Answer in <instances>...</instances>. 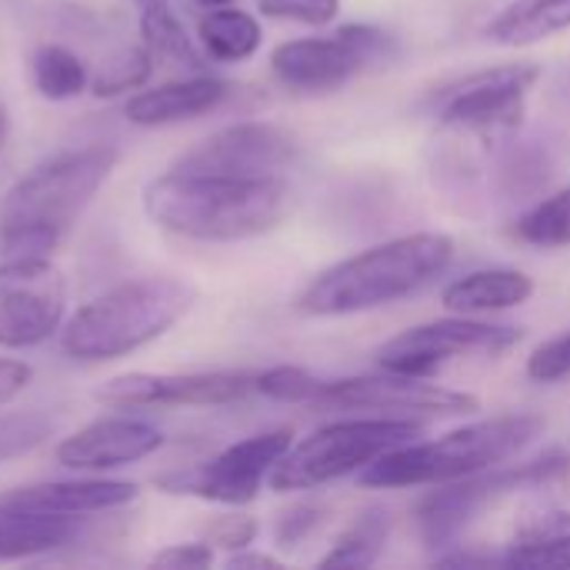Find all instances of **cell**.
Wrapping results in <instances>:
<instances>
[{"label":"cell","instance_id":"cell-1","mask_svg":"<svg viewBox=\"0 0 570 570\" xmlns=\"http://www.w3.org/2000/svg\"><path fill=\"white\" fill-rule=\"evenodd\" d=\"M294 210L284 177H227L167 170L144 190V214L154 227L207 244H234L271 234Z\"/></svg>","mask_w":570,"mask_h":570},{"label":"cell","instance_id":"cell-2","mask_svg":"<svg viewBox=\"0 0 570 570\" xmlns=\"http://www.w3.org/2000/svg\"><path fill=\"white\" fill-rule=\"evenodd\" d=\"M114 167L117 150L107 144L37 164L0 197V250L7 257H47L94 204Z\"/></svg>","mask_w":570,"mask_h":570},{"label":"cell","instance_id":"cell-3","mask_svg":"<svg viewBox=\"0 0 570 570\" xmlns=\"http://www.w3.org/2000/svg\"><path fill=\"white\" fill-rule=\"evenodd\" d=\"M454 261V240L438 230L404 234L367 247L324 274H317L297 297V311L311 317H347L397 304L431 281H438Z\"/></svg>","mask_w":570,"mask_h":570},{"label":"cell","instance_id":"cell-4","mask_svg":"<svg viewBox=\"0 0 570 570\" xmlns=\"http://www.w3.org/2000/svg\"><path fill=\"white\" fill-rule=\"evenodd\" d=\"M197 301L194 284L180 277H130L83 307L60 327V347L83 364L120 361L154 341H160Z\"/></svg>","mask_w":570,"mask_h":570},{"label":"cell","instance_id":"cell-5","mask_svg":"<svg viewBox=\"0 0 570 570\" xmlns=\"http://www.w3.org/2000/svg\"><path fill=\"white\" fill-rule=\"evenodd\" d=\"M544 434V421L534 414H501L491 421L468 424L438 441H411L361 471L364 488H424L451 484L494 471L518 458L528 444Z\"/></svg>","mask_w":570,"mask_h":570},{"label":"cell","instance_id":"cell-6","mask_svg":"<svg viewBox=\"0 0 570 570\" xmlns=\"http://www.w3.org/2000/svg\"><path fill=\"white\" fill-rule=\"evenodd\" d=\"M424 431L414 417H351L334 421L307 434L301 444L277 461L271 471L274 491H314L321 484L341 481L347 474H361L381 454L417 441Z\"/></svg>","mask_w":570,"mask_h":570},{"label":"cell","instance_id":"cell-7","mask_svg":"<svg viewBox=\"0 0 570 570\" xmlns=\"http://www.w3.org/2000/svg\"><path fill=\"white\" fill-rule=\"evenodd\" d=\"M570 461L564 454H548L531 464L494 468L474 478H461L451 484H438V491L424 494L414 508V528L421 541L434 551L458 544V538L481 518V511L518 491H548L568 481Z\"/></svg>","mask_w":570,"mask_h":570},{"label":"cell","instance_id":"cell-8","mask_svg":"<svg viewBox=\"0 0 570 570\" xmlns=\"http://www.w3.org/2000/svg\"><path fill=\"white\" fill-rule=\"evenodd\" d=\"M397 57V43L387 30L371 23H344L334 37H304L274 47V77L304 94L337 90L361 70L387 63Z\"/></svg>","mask_w":570,"mask_h":570},{"label":"cell","instance_id":"cell-9","mask_svg":"<svg viewBox=\"0 0 570 570\" xmlns=\"http://www.w3.org/2000/svg\"><path fill=\"white\" fill-rule=\"evenodd\" d=\"M67 321V277L50 257H7L0 264V347L27 351L60 334Z\"/></svg>","mask_w":570,"mask_h":570},{"label":"cell","instance_id":"cell-10","mask_svg":"<svg viewBox=\"0 0 570 570\" xmlns=\"http://www.w3.org/2000/svg\"><path fill=\"white\" fill-rule=\"evenodd\" d=\"M291 444H294V434L287 428L264 431V434H254L224 448L217 458L197 468L170 471L157 484L167 494H187V498H200L210 504L244 508L261 494V484L271 481V471L291 451Z\"/></svg>","mask_w":570,"mask_h":570},{"label":"cell","instance_id":"cell-11","mask_svg":"<svg viewBox=\"0 0 570 570\" xmlns=\"http://www.w3.org/2000/svg\"><path fill=\"white\" fill-rule=\"evenodd\" d=\"M521 327L511 324H488L461 317H444L431 324H417L394 341H387L377 354L381 371L407 374V377H434L451 361L468 354H504L521 344Z\"/></svg>","mask_w":570,"mask_h":570},{"label":"cell","instance_id":"cell-12","mask_svg":"<svg viewBox=\"0 0 570 570\" xmlns=\"http://www.w3.org/2000/svg\"><path fill=\"white\" fill-rule=\"evenodd\" d=\"M324 411H384L394 417H461L481 411V401L468 391L431 384V377H407L394 371L327 381L317 404Z\"/></svg>","mask_w":570,"mask_h":570},{"label":"cell","instance_id":"cell-13","mask_svg":"<svg viewBox=\"0 0 570 570\" xmlns=\"http://www.w3.org/2000/svg\"><path fill=\"white\" fill-rule=\"evenodd\" d=\"M541 67L534 63H504L481 70L448 87L438 97V120L464 134H511L528 107V94L538 83Z\"/></svg>","mask_w":570,"mask_h":570},{"label":"cell","instance_id":"cell-14","mask_svg":"<svg viewBox=\"0 0 570 570\" xmlns=\"http://www.w3.org/2000/svg\"><path fill=\"white\" fill-rule=\"evenodd\" d=\"M257 391L250 371H204V374H147L130 371L104 381L94 397L107 407H220Z\"/></svg>","mask_w":570,"mask_h":570},{"label":"cell","instance_id":"cell-15","mask_svg":"<svg viewBox=\"0 0 570 570\" xmlns=\"http://www.w3.org/2000/svg\"><path fill=\"white\" fill-rule=\"evenodd\" d=\"M297 160V140L291 130L264 120H244L220 127L190 147L174 170L187 174H227V177H271Z\"/></svg>","mask_w":570,"mask_h":570},{"label":"cell","instance_id":"cell-16","mask_svg":"<svg viewBox=\"0 0 570 570\" xmlns=\"http://www.w3.org/2000/svg\"><path fill=\"white\" fill-rule=\"evenodd\" d=\"M160 448H164V434L154 424L140 421V417L114 414V417H97V421L83 424L80 431H73L70 438H63L53 448V458L67 471L100 474V471H117V468L137 464V461L157 454Z\"/></svg>","mask_w":570,"mask_h":570},{"label":"cell","instance_id":"cell-17","mask_svg":"<svg viewBox=\"0 0 570 570\" xmlns=\"http://www.w3.org/2000/svg\"><path fill=\"white\" fill-rule=\"evenodd\" d=\"M227 97H230L227 80L210 73H190L157 87H140L137 94H130L124 114L137 127H170L217 110Z\"/></svg>","mask_w":570,"mask_h":570},{"label":"cell","instance_id":"cell-18","mask_svg":"<svg viewBox=\"0 0 570 570\" xmlns=\"http://www.w3.org/2000/svg\"><path fill=\"white\" fill-rule=\"evenodd\" d=\"M137 484L134 481H110V478H77V481H43V484H27L0 501L33 508V511H50V514H67V518H87V514H107L117 511L130 501H137Z\"/></svg>","mask_w":570,"mask_h":570},{"label":"cell","instance_id":"cell-19","mask_svg":"<svg viewBox=\"0 0 570 570\" xmlns=\"http://www.w3.org/2000/svg\"><path fill=\"white\" fill-rule=\"evenodd\" d=\"M77 538H80V518L0 501V564L53 554L60 548H70Z\"/></svg>","mask_w":570,"mask_h":570},{"label":"cell","instance_id":"cell-20","mask_svg":"<svg viewBox=\"0 0 570 570\" xmlns=\"http://www.w3.org/2000/svg\"><path fill=\"white\" fill-rule=\"evenodd\" d=\"M534 294V281L511 267H484L451 281L441 294V304L451 314H491L528 304Z\"/></svg>","mask_w":570,"mask_h":570},{"label":"cell","instance_id":"cell-21","mask_svg":"<svg viewBox=\"0 0 570 570\" xmlns=\"http://www.w3.org/2000/svg\"><path fill=\"white\" fill-rule=\"evenodd\" d=\"M561 30H570V0H514L488 23V37L504 47H531Z\"/></svg>","mask_w":570,"mask_h":570},{"label":"cell","instance_id":"cell-22","mask_svg":"<svg viewBox=\"0 0 570 570\" xmlns=\"http://www.w3.org/2000/svg\"><path fill=\"white\" fill-rule=\"evenodd\" d=\"M197 40L200 50L217 60V63H240L247 57H254L261 50L264 30L257 23L254 13L227 3V7H214L200 17L197 23Z\"/></svg>","mask_w":570,"mask_h":570},{"label":"cell","instance_id":"cell-23","mask_svg":"<svg viewBox=\"0 0 570 570\" xmlns=\"http://www.w3.org/2000/svg\"><path fill=\"white\" fill-rule=\"evenodd\" d=\"M140 43L150 50L157 67H180L190 73H200L204 67V57L194 37L187 33L184 20L167 3L140 7Z\"/></svg>","mask_w":570,"mask_h":570},{"label":"cell","instance_id":"cell-24","mask_svg":"<svg viewBox=\"0 0 570 570\" xmlns=\"http://www.w3.org/2000/svg\"><path fill=\"white\" fill-rule=\"evenodd\" d=\"M30 80L33 90L43 100L63 104L80 97L83 90H90V70L80 60V53H73L63 43H40L30 57Z\"/></svg>","mask_w":570,"mask_h":570},{"label":"cell","instance_id":"cell-25","mask_svg":"<svg viewBox=\"0 0 570 570\" xmlns=\"http://www.w3.org/2000/svg\"><path fill=\"white\" fill-rule=\"evenodd\" d=\"M387 534H391V514L384 508H367L321 558V568H374L387 544Z\"/></svg>","mask_w":570,"mask_h":570},{"label":"cell","instance_id":"cell-26","mask_svg":"<svg viewBox=\"0 0 570 570\" xmlns=\"http://www.w3.org/2000/svg\"><path fill=\"white\" fill-rule=\"evenodd\" d=\"M157 63L150 57V50L144 43H130V47H117L100 67L97 73H90V94L97 100H114L124 97L130 90L147 87V80L154 77Z\"/></svg>","mask_w":570,"mask_h":570},{"label":"cell","instance_id":"cell-27","mask_svg":"<svg viewBox=\"0 0 570 570\" xmlns=\"http://www.w3.org/2000/svg\"><path fill=\"white\" fill-rule=\"evenodd\" d=\"M518 237L534 247H568L570 244V187L534 204L518 220Z\"/></svg>","mask_w":570,"mask_h":570},{"label":"cell","instance_id":"cell-28","mask_svg":"<svg viewBox=\"0 0 570 570\" xmlns=\"http://www.w3.org/2000/svg\"><path fill=\"white\" fill-rule=\"evenodd\" d=\"M324 384H327L324 377H317L304 367H291V364L257 374V394L281 401V404H311L314 407Z\"/></svg>","mask_w":570,"mask_h":570},{"label":"cell","instance_id":"cell-29","mask_svg":"<svg viewBox=\"0 0 570 570\" xmlns=\"http://www.w3.org/2000/svg\"><path fill=\"white\" fill-rule=\"evenodd\" d=\"M53 434V421L43 414H0V464L37 451Z\"/></svg>","mask_w":570,"mask_h":570},{"label":"cell","instance_id":"cell-30","mask_svg":"<svg viewBox=\"0 0 570 570\" xmlns=\"http://www.w3.org/2000/svg\"><path fill=\"white\" fill-rule=\"evenodd\" d=\"M504 568H570V534L551 541L511 544V551L504 554Z\"/></svg>","mask_w":570,"mask_h":570},{"label":"cell","instance_id":"cell-31","mask_svg":"<svg viewBox=\"0 0 570 570\" xmlns=\"http://www.w3.org/2000/svg\"><path fill=\"white\" fill-rule=\"evenodd\" d=\"M257 10L274 20H294V23H311L324 27L337 17L341 0H257Z\"/></svg>","mask_w":570,"mask_h":570},{"label":"cell","instance_id":"cell-32","mask_svg":"<svg viewBox=\"0 0 570 570\" xmlns=\"http://www.w3.org/2000/svg\"><path fill=\"white\" fill-rule=\"evenodd\" d=\"M528 377L538 384H558L570 377V331L551 337L548 344L534 347L528 357Z\"/></svg>","mask_w":570,"mask_h":570},{"label":"cell","instance_id":"cell-33","mask_svg":"<svg viewBox=\"0 0 570 570\" xmlns=\"http://www.w3.org/2000/svg\"><path fill=\"white\" fill-rule=\"evenodd\" d=\"M257 538V521L247 514H227L207 524V544L210 548H224V551H244L250 548Z\"/></svg>","mask_w":570,"mask_h":570},{"label":"cell","instance_id":"cell-34","mask_svg":"<svg viewBox=\"0 0 570 570\" xmlns=\"http://www.w3.org/2000/svg\"><path fill=\"white\" fill-rule=\"evenodd\" d=\"M321 521H324V508H321V504H297V508H291V511L277 521L274 538H277L281 548H297L304 538H311V534L321 528Z\"/></svg>","mask_w":570,"mask_h":570},{"label":"cell","instance_id":"cell-35","mask_svg":"<svg viewBox=\"0 0 570 570\" xmlns=\"http://www.w3.org/2000/svg\"><path fill=\"white\" fill-rule=\"evenodd\" d=\"M214 564V548L204 541H190V544H170L164 551H157L150 558V568H167V570H200Z\"/></svg>","mask_w":570,"mask_h":570},{"label":"cell","instance_id":"cell-36","mask_svg":"<svg viewBox=\"0 0 570 570\" xmlns=\"http://www.w3.org/2000/svg\"><path fill=\"white\" fill-rule=\"evenodd\" d=\"M570 534V511L568 508H548L541 514H531L521 528L514 544H528V541H551V538H564Z\"/></svg>","mask_w":570,"mask_h":570},{"label":"cell","instance_id":"cell-37","mask_svg":"<svg viewBox=\"0 0 570 570\" xmlns=\"http://www.w3.org/2000/svg\"><path fill=\"white\" fill-rule=\"evenodd\" d=\"M33 381V367L13 357H0V407L13 404Z\"/></svg>","mask_w":570,"mask_h":570},{"label":"cell","instance_id":"cell-38","mask_svg":"<svg viewBox=\"0 0 570 570\" xmlns=\"http://www.w3.org/2000/svg\"><path fill=\"white\" fill-rule=\"evenodd\" d=\"M434 564H441V568H491V564H504V558L471 554V551H454V554H441Z\"/></svg>","mask_w":570,"mask_h":570},{"label":"cell","instance_id":"cell-39","mask_svg":"<svg viewBox=\"0 0 570 570\" xmlns=\"http://www.w3.org/2000/svg\"><path fill=\"white\" fill-rule=\"evenodd\" d=\"M227 568L230 570H247V568H264V570H277L281 568V561L277 558H271V554H257V551H234L230 558H227Z\"/></svg>","mask_w":570,"mask_h":570},{"label":"cell","instance_id":"cell-40","mask_svg":"<svg viewBox=\"0 0 570 570\" xmlns=\"http://www.w3.org/2000/svg\"><path fill=\"white\" fill-rule=\"evenodd\" d=\"M204 10H214V7H227V3H234V0H197Z\"/></svg>","mask_w":570,"mask_h":570},{"label":"cell","instance_id":"cell-41","mask_svg":"<svg viewBox=\"0 0 570 570\" xmlns=\"http://www.w3.org/2000/svg\"><path fill=\"white\" fill-rule=\"evenodd\" d=\"M3 140H7V110L0 107V150H3Z\"/></svg>","mask_w":570,"mask_h":570},{"label":"cell","instance_id":"cell-42","mask_svg":"<svg viewBox=\"0 0 570 570\" xmlns=\"http://www.w3.org/2000/svg\"><path fill=\"white\" fill-rule=\"evenodd\" d=\"M137 7H154V3H167V0H134Z\"/></svg>","mask_w":570,"mask_h":570}]
</instances>
